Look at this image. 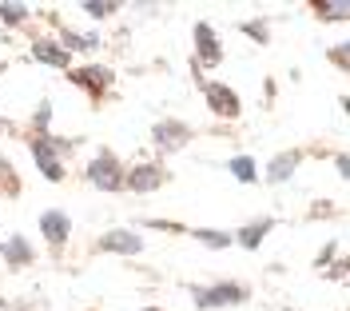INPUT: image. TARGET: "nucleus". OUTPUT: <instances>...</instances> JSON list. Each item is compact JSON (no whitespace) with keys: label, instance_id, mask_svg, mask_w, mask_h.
<instances>
[{"label":"nucleus","instance_id":"f257e3e1","mask_svg":"<svg viewBox=\"0 0 350 311\" xmlns=\"http://www.w3.org/2000/svg\"><path fill=\"white\" fill-rule=\"evenodd\" d=\"M211 100H215V104H219V112H235V96H223V92H211Z\"/></svg>","mask_w":350,"mask_h":311}]
</instances>
